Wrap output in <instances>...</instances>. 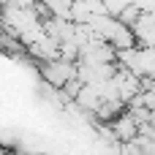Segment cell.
Wrapping results in <instances>:
<instances>
[{"mask_svg":"<svg viewBox=\"0 0 155 155\" xmlns=\"http://www.w3.org/2000/svg\"><path fill=\"white\" fill-rule=\"evenodd\" d=\"M41 76H44L54 90H63L68 82L76 79V63H65V60H49V63H41Z\"/></svg>","mask_w":155,"mask_h":155,"instance_id":"1","label":"cell"}]
</instances>
